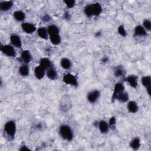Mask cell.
Listing matches in <instances>:
<instances>
[{"label":"cell","mask_w":151,"mask_h":151,"mask_svg":"<svg viewBox=\"0 0 151 151\" xmlns=\"http://www.w3.org/2000/svg\"><path fill=\"white\" fill-rule=\"evenodd\" d=\"M102 12V6L99 2H94L90 4L85 6L84 8V14L88 17L99 16Z\"/></svg>","instance_id":"obj_1"},{"label":"cell","mask_w":151,"mask_h":151,"mask_svg":"<svg viewBox=\"0 0 151 151\" xmlns=\"http://www.w3.org/2000/svg\"><path fill=\"white\" fill-rule=\"evenodd\" d=\"M16 130V124L14 121L9 120L5 123L4 127V136L9 140H12L14 139Z\"/></svg>","instance_id":"obj_2"},{"label":"cell","mask_w":151,"mask_h":151,"mask_svg":"<svg viewBox=\"0 0 151 151\" xmlns=\"http://www.w3.org/2000/svg\"><path fill=\"white\" fill-rule=\"evenodd\" d=\"M59 134L62 139L67 141H71L74 137L72 129L68 124H63L59 128Z\"/></svg>","instance_id":"obj_3"},{"label":"cell","mask_w":151,"mask_h":151,"mask_svg":"<svg viewBox=\"0 0 151 151\" xmlns=\"http://www.w3.org/2000/svg\"><path fill=\"white\" fill-rule=\"evenodd\" d=\"M1 52L7 57H15L17 55L14 47L10 44H6L1 47Z\"/></svg>","instance_id":"obj_4"},{"label":"cell","mask_w":151,"mask_h":151,"mask_svg":"<svg viewBox=\"0 0 151 151\" xmlns=\"http://www.w3.org/2000/svg\"><path fill=\"white\" fill-rule=\"evenodd\" d=\"M63 81L66 84L74 87H77L78 83L75 76L71 73H66L63 77Z\"/></svg>","instance_id":"obj_5"},{"label":"cell","mask_w":151,"mask_h":151,"mask_svg":"<svg viewBox=\"0 0 151 151\" xmlns=\"http://www.w3.org/2000/svg\"><path fill=\"white\" fill-rule=\"evenodd\" d=\"M100 96V92L97 90H93L88 93L87 95V100L91 103H96Z\"/></svg>","instance_id":"obj_6"},{"label":"cell","mask_w":151,"mask_h":151,"mask_svg":"<svg viewBox=\"0 0 151 151\" xmlns=\"http://www.w3.org/2000/svg\"><path fill=\"white\" fill-rule=\"evenodd\" d=\"M124 91V85L122 83H117L114 87V89H113V92L111 96V101L112 102H114V99L116 97V96L120 93L122 91Z\"/></svg>","instance_id":"obj_7"},{"label":"cell","mask_w":151,"mask_h":151,"mask_svg":"<svg viewBox=\"0 0 151 151\" xmlns=\"http://www.w3.org/2000/svg\"><path fill=\"white\" fill-rule=\"evenodd\" d=\"M21 28L27 34H32L37 30L36 27L33 24L29 22L22 23Z\"/></svg>","instance_id":"obj_8"},{"label":"cell","mask_w":151,"mask_h":151,"mask_svg":"<svg viewBox=\"0 0 151 151\" xmlns=\"http://www.w3.org/2000/svg\"><path fill=\"white\" fill-rule=\"evenodd\" d=\"M124 80L134 88H136L138 85V77L136 75H129L124 78Z\"/></svg>","instance_id":"obj_9"},{"label":"cell","mask_w":151,"mask_h":151,"mask_svg":"<svg viewBox=\"0 0 151 151\" xmlns=\"http://www.w3.org/2000/svg\"><path fill=\"white\" fill-rule=\"evenodd\" d=\"M10 42L14 47L16 48H21L22 47V41L20 37L17 35L12 34L10 35Z\"/></svg>","instance_id":"obj_10"},{"label":"cell","mask_w":151,"mask_h":151,"mask_svg":"<svg viewBox=\"0 0 151 151\" xmlns=\"http://www.w3.org/2000/svg\"><path fill=\"white\" fill-rule=\"evenodd\" d=\"M20 60L24 63V64H28L32 60V56L29 51L27 50H23L21 54Z\"/></svg>","instance_id":"obj_11"},{"label":"cell","mask_w":151,"mask_h":151,"mask_svg":"<svg viewBox=\"0 0 151 151\" xmlns=\"http://www.w3.org/2000/svg\"><path fill=\"white\" fill-rule=\"evenodd\" d=\"M142 85L146 88L147 94L150 95V85H151V77L150 76H145L141 78Z\"/></svg>","instance_id":"obj_12"},{"label":"cell","mask_w":151,"mask_h":151,"mask_svg":"<svg viewBox=\"0 0 151 151\" xmlns=\"http://www.w3.org/2000/svg\"><path fill=\"white\" fill-rule=\"evenodd\" d=\"M97 127H99V129L100 131V132L104 134L107 133L109 130V126L108 123L103 120L97 122Z\"/></svg>","instance_id":"obj_13"},{"label":"cell","mask_w":151,"mask_h":151,"mask_svg":"<svg viewBox=\"0 0 151 151\" xmlns=\"http://www.w3.org/2000/svg\"><path fill=\"white\" fill-rule=\"evenodd\" d=\"M14 3L12 1H1L0 2V9L1 11L3 12H6L11 9L13 6Z\"/></svg>","instance_id":"obj_14"},{"label":"cell","mask_w":151,"mask_h":151,"mask_svg":"<svg viewBox=\"0 0 151 151\" xmlns=\"http://www.w3.org/2000/svg\"><path fill=\"white\" fill-rule=\"evenodd\" d=\"M147 35V31L142 25H138L134 29V35L136 37H144Z\"/></svg>","instance_id":"obj_15"},{"label":"cell","mask_w":151,"mask_h":151,"mask_svg":"<svg viewBox=\"0 0 151 151\" xmlns=\"http://www.w3.org/2000/svg\"><path fill=\"white\" fill-rule=\"evenodd\" d=\"M37 35L42 39L47 40L49 38V35L47 30V28L44 27H41L37 29Z\"/></svg>","instance_id":"obj_16"},{"label":"cell","mask_w":151,"mask_h":151,"mask_svg":"<svg viewBox=\"0 0 151 151\" xmlns=\"http://www.w3.org/2000/svg\"><path fill=\"white\" fill-rule=\"evenodd\" d=\"M129 96L128 93L124 91L118 94L116 96L114 99V101L116 100H118L121 103H125V102H127L129 100Z\"/></svg>","instance_id":"obj_17"},{"label":"cell","mask_w":151,"mask_h":151,"mask_svg":"<svg viewBox=\"0 0 151 151\" xmlns=\"http://www.w3.org/2000/svg\"><path fill=\"white\" fill-rule=\"evenodd\" d=\"M45 74V70L40 65L37 66L34 68V75L37 79L42 78Z\"/></svg>","instance_id":"obj_18"},{"label":"cell","mask_w":151,"mask_h":151,"mask_svg":"<svg viewBox=\"0 0 151 151\" xmlns=\"http://www.w3.org/2000/svg\"><path fill=\"white\" fill-rule=\"evenodd\" d=\"M39 63H40L39 65H40L41 67H42L45 70H47L48 68H50L51 67H52L51 61L50 60L49 58H46V57L41 58L40 60Z\"/></svg>","instance_id":"obj_19"},{"label":"cell","mask_w":151,"mask_h":151,"mask_svg":"<svg viewBox=\"0 0 151 151\" xmlns=\"http://www.w3.org/2000/svg\"><path fill=\"white\" fill-rule=\"evenodd\" d=\"M46 75L47 77L51 80H54L57 79L58 77V74L56 70L52 67H51L50 68L47 70Z\"/></svg>","instance_id":"obj_20"},{"label":"cell","mask_w":151,"mask_h":151,"mask_svg":"<svg viewBox=\"0 0 151 151\" xmlns=\"http://www.w3.org/2000/svg\"><path fill=\"white\" fill-rule=\"evenodd\" d=\"M128 111L132 113H136L139 110V106L136 102L134 101H130L128 102L127 105Z\"/></svg>","instance_id":"obj_21"},{"label":"cell","mask_w":151,"mask_h":151,"mask_svg":"<svg viewBox=\"0 0 151 151\" xmlns=\"http://www.w3.org/2000/svg\"><path fill=\"white\" fill-rule=\"evenodd\" d=\"M140 140L139 137H134L130 142L129 146L130 147L134 150H138L140 147Z\"/></svg>","instance_id":"obj_22"},{"label":"cell","mask_w":151,"mask_h":151,"mask_svg":"<svg viewBox=\"0 0 151 151\" xmlns=\"http://www.w3.org/2000/svg\"><path fill=\"white\" fill-rule=\"evenodd\" d=\"M47 30H48L49 36L60 34V29L58 27L54 24L50 25L47 27Z\"/></svg>","instance_id":"obj_23"},{"label":"cell","mask_w":151,"mask_h":151,"mask_svg":"<svg viewBox=\"0 0 151 151\" xmlns=\"http://www.w3.org/2000/svg\"><path fill=\"white\" fill-rule=\"evenodd\" d=\"M13 16L14 19L17 21H22L25 18V14L21 10H17L14 12Z\"/></svg>","instance_id":"obj_24"},{"label":"cell","mask_w":151,"mask_h":151,"mask_svg":"<svg viewBox=\"0 0 151 151\" xmlns=\"http://www.w3.org/2000/svg\"><path fill=\"white\" fill-rule=\"evenodd\" d=\"M126 74V71L124 69V68L122 66L117 65L114 68V75L116 77H123L125 76Z\"/></svg>","instance_id":"obj_25"},{"label":"cell","mask_w":151,"mask_h":151,"mask_svg":"<svg viewBox=\"0 0 151 151\" xmlns=\"http://www.w3.org/2000/svg\"><path fill=\"white\" fill-rule=\"evenodd\" d=\"M60 65L62 68H63L65 70H68L71 67V61L66 58L64 57L60 60Z\"/></svg>","instance_id":"obj_26"},{"label":"cell","mask_w":151,"mask_h":151,"mask_svg":"<svg viewBox=\"0 0 151 151\" xmlns=\"http://www.w3.org/2000/svg\"><path fill=\"white\" fill-rule=\"evenodd\" d=\"M18 72L21 76L25 77L28 76L29 73V69L27 64H23L20 66L18 70Z\"/></svg>","instance_id":"obj_27"},{"label":"cell","mask_w":151,"mask_h":151,"mask_svg":"<svg viewBox=\"0 0 151 151\" xmlns=\"http://www.w3.org/2000/svg\"><path fill=\"white\" fill-rule=\"evenodd\" d=\"M50 42L54 45H58L61 42V38L60 34L49 36Z\"/></svg>","instance_id":"obj_28"},{"label":"cell","mask_w":151,"mask_h":151,"mask_svg":"<svg viewBox=\"0 0 151 151\" xmlns=\"http://www.w3.org/2000/svg\"><path fill=\"white\" fill-rule=\"evenodd\" d=\"M108 124L109 126V128L111 129H114L116 128V119L114 116H112L109 120Z\"/></svg>","instance_id":"obj_29"},{"label":"cell","mask_w":151,"mask_h":151,"mask_svg":"<svg viewBox=\"0 0 151 151\" xmlns=\"http://www.w3.org/2000/svg\"><path fill=\"white\" fill-rule=\"evenodd\" d=\"M143 27L146 31H150L151 30V22L149 19H145L143 22Z\"/></svg>","instance_id":"obj_30"},{"label":"cell","mask_w":151,"mask_h":151,"mask_svg":"<svg viewBox=\"0 0 151 151\" xmlns=\"http://www.w3.org/2000/svg\"><path fill=\"white\" fill-rule=\"evenodd\" d=\"M117 31L119 34L122 36V37H126L127 35V32L126 31V29L124 27V25H120L119 26L118 28H117Z\"/></svg>","instance_id":"obj_31"},{"label":"cell","mask_w":151,"mask_h":151,"mask_svg":"<svg viewBox=\"0 0 151 151\" xmlns=\"http://www.w3.org/2000/svg\"><path fill=\"white\" fill-rule=\"evenodd\" d=\"M64 2L68 8H73L76 4V1L74 0H66V1H64Z\"/></svg>","instance_id":"obj_32"},{"label":"cell","mask_w":151,"mask_h":151,"mask_svg":"<svg viewBox=\"0 0 151 151\" xmlns=\"http://www.w3.org/2000/svg\"><path fill=\"white\" fill-rule=\"evenodd\" d=\"M51 17L48 14H45L42 17V20L44 22H49L51 20Z\"/></svg>","instance_id":"obj_33"},{"label":"cell","mask_w":151,"mask_h":151,"mask_svg":"<svg viewBox=\"0 0 151 151\" xmlns=\"http://www.w3.org/2000/svg\"><path fill=\"white\" fill-rule=\"evenodd\" d=\"M64 18H65V19H70V15L67 11H66L64 13Z\"/></svg>","instance_id":"obj_34"},{"label":"cell","mask_w":151,"mask_h":151,"mask_svg":"<svg viewBox=\"0 0 151 151\" xmlns=\"http://www.w3.org/2000/svg\"><path fill=\"white\" fill-rule=\"evenodd\" d=\"M20 150H29V149L26 146H22L19 149Z\"/></svg>","instance_id":"obj_35"},{"label":"cell","mask_w":151,"mask_h":151,"mask_svg":"<svg viewBox=\"0 0 151 151\" xmlns=\"http://www.w3.org/2000/svg\"><path fill=\"white\" fill-rule=\"evenodd\" d=\"M108 60H109V58H108L107 57H103L102 58V59H101V61H102L103 63H107V62L108 61Z\"/></svg>","instance_id":"obj_36"}]
</instances>
